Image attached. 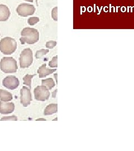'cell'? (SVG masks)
<instances>
[{"label": "cell", "instance_id": "cell-1", "mask_svg": "<svg viewBox=\"0 0 134 151\" xmlns=\"http://www.w3.org/2000/svg\"><path fill=\"white\" fill-rule=\"evenodd\" d=\"M20 41L21 44H34L39 40V32L38 30L32 27H25L21 32Z\"/></svg>", "mask_w": 134, "mask_h": 151}, {"label": "cell", "instance_id": "cell-2", "mask_svg": "<svg viewBox=\"0 0 134 151\" xmlns=\"http://www.w3.org/2000/svg\"><path fill=\"white\" fill-rule=\"evenodd\" d=\"M17 48V42L14 38L5 37L0 41V51L5 55L14 53Z\"/></svg>", "mask_w": 134, "mask_h": 151}, {"label": "cell", "instance_id": "cell-3", "mask_svg": "<svg viewBox=\"0 0 134 151\" xmlns=\"http://www.w3.org/2000/svg\"><path fill=\"white\" fill-rule=\"evenodd\" d=\"M17 68V62L12 57H4L1 60L0 69L4 73H16Z\"/></svg>", "mask_w": 134, "mask_h": 151}, {"label": "cell", "instance_id": "cell-4", "mask_svg": "<svg viewBox=\"0 0 134 151\" xmlns=\"http://www.w3.org/2000/svg\"><path fill=\"white\" fill-rule=\"evenodd\" d=\"M19 61L20 65L21 68H25L30 67L33 62L32 50L30 48L24 49L20 54Z\"/></svg>", "mask_w": 134, "mask_h": 151}, {"label": "cell", "instance_id": "cell-5", "mask_svg": "<svg viewBox=\"0 0 134 151\" xmlns=\"http://www.w3.org/2000/svg\"><path fill=\"white\" fill-rule=\"evenodd\" d=\"M34 92L35 100L41 101L48 100L50 95L48 88L44 85L38 86L35 88Z\"/></svg>", "mask_w": 134, "mask_h": 151}, {"label": "cell", "instance_id": "cell-6", "mask_svg": "<svg viewBox=\"0 0 134 151\" xmlns=\"http://www.w3.org/2000/svg\"><path fill=\"white\" fill-rule=\"evenodd\" d=\"M35 11L34 6L29 4H21L16 8V12L19 16L27 17L32 15Z\"/></svg>", "mask_w": 134, "mask_h": 151}, {"label": "cell", "instance_id": "cell-7", "mask_svg": "<svg viewBox=\"0 0 134 151\" xmlns=\"http://www.w3.org/2000/svg\"><path fill=\"white\" fill-rule=\"evenodd\" d=\"M32 100L30 88L23 86L20 90V103L24 107L29 106Z\"/></svg>", "mask_w": 134, "mask_h": 151}, {"label": "cell", "instance_id": "cell-8", "mask_svg": "<svg viewBox=\"0 0 134 151\" xmlns=\"http://www.w3.org/2000/svg\"><path fill=\"white\" fill-rule=\"evenodd\" d=\"M2 85L9 90H15L20 85L19 80L14 76H9L5 77L2 81Z\"/></svg>", "mask_w": 134, "mask_h": 151}, {"label": "cell", "instance_id": "cell-9", "mask_svg": "<svg viewBox=\"0 0 134 151\" xmlns=\"http://www.w3.org/2000/svg\"><path fill=\"white\" fill-rule=\"evenodd\" d=\"M15 104L13 103H8L6 101H0V113L9 114L14 112L15 110Z\"/></svg>", "mask_w": 134, "mask_h": 151}, {"label": "cell", "instance_id": "cell-10", "mask_svg": "<svg viewBox=\"0 0 134 151\" xmlns=\"http://www.w3.org/2000/svg\"><path fill=\"white\" fill-rule=\"evenodd\" d=\"M57 70V68L49 69L47 68V64H43L38 70V73L39 75V78H43L47 76L52 74L54 72Z\"/></svg>", "mask_w": 134, "mask_h": 151}, {"label": "cell", "instance_id": "cell-11", "mask_svg": "<svg viewBox=\"0 0 134 151\" xmlns=\"http://www.w3.org/2000/svg\"><path fill=\"white\" fill-rule=\"evenodd\" d=\"M10 16V11L9 7L5 5H0V22L8 20Z\"/></svg>", "mask_w": 134, "mask_h": 151}, {"label": "cell", "instance_id": "cell-12", "mask_svg": "<svg viewBox=\"0 0 134 151\" xmlns=\"http://www.w3.org/2000/svg\"><path fill=\"white\" fill-rule=\"evenodd\" d=\"M58 112V105L57 104H51L48 105L44 110V115H49Z\"/></svg>", "mask_w": 134, "mask_h": 151}, {"label": "cell", "instance_id": "cell-13", "mask_svg": "<svg viewBox=\"0 0 134 151\" xmlns=\"http://www.w3.org/2000/svg\"><path fill=\"white\" fill-rule=\"evenodd\" d=\"M12 95L10 92L4 90H0V100L2 101L8 102L12 100Z\"/></svg>", "mask_w": 134, "mask_h": 151}, {"label": "cell", "instance_id": "cell-14", "mask_svg": "<svg viewBox=\"0 0 134 151\" xmlns=\"http://www.w3.org/2000/svg\"><path fill=\"white\" fill-rule=\"evenodd\" d=\"M42 85L47 87L49 90H51L55 85L53 79L52 78H49L45 80H43L42 81Z\"/></svg>", "mask_w": 134, "mask_h": 151}, {"label": "cell", "instance_id": "cell-15", "mask_svg": "<svg viewBox=\"0 0 134 151\" xmlns=\"http://www.w3.org/2000/svg\"><path fill=\"white\" fill-rule=\"evenodd\" d=\"M37 76V74L34 75H28L27 74L23 77V81H24V85H26L27 86L30 87V88H32V80L33 77Z\"/></svg>", "mask_w": 134, "mask_h": 151}, {"label": "cell", "instance_id": "cell-16", "mask_svg": "<svg viewBox=\"0 0 134 151\" xmlns=\"http://www.w3.org/2000/svg\"><path fill=\"white\" fill-rule=\"evenodd\" d=\"M49 52V49H44L38 50L35 53V57L37 59H40L44 55L47 54Z\"/></svg>", "mask_w": 134, "mask_h": 151}, {"label": "cell", "instance_id": "cell-17", "mask_svg": "<svg viewBox=\"0 0 134 151\" xmlns=\"http://www.w3.org/2000/svg\"><path fill=\"white\" fill-rule=\"evenodd\" d=\"M49 66L51 68H55L58 67V56L57 55H56L55 57H54L52 58V60L49 62Z\"/></svg>", "mask_w": 134, "mask_h": 151}, {"label": "cell", "instance_id": "cell-18", "mask_svg": "<svg viewBox=\"0 0 134 151\" xmlns=\"http://www.w3.org/2000/svg\"><path fill=\"white\" fill-rule=\"evenodd\" d=\"M39 20H40L39 18L38 17H30L28 19L27 22L30 25L32 26V25H34L36 24H37L38 22H39Z\"/></svg>", "mask_w": 134, "mask_h": 151}, {"label": "cell", "instance_id": "cell-19", "mask_svg": "<svg viewBox=\"0 0 134 151\" xmlns=\"http://www.w3.org/2000/svg\"><path fill=\"white\" fill-rule=\"evenodd\" d=\"M52 17L54 21H58V7H55L52 11Z\"/></svg>", "mask_w": 134, "mask_h": 151}, {"label": "cell", "instance_id": "cell-20", "mask_svg": "<svg viewBox=\"0 0 134 151\" xmlns=\"http://www.w3.org/2000/svg\"><path fill=\"white\" fill-rule=\"evenodd\" d=\"M17 120V116L15 115H12L10 116H5L0 119V121H6V120H12V121H16Z\"/></svg>", "mask_w": 134, "mask_h": 151}, {"label": "cell", "instance_id": "cell-21", "mask_svg": "<svg viewBox=\"0 0 134 151\" xmlns=\"http://www.w3.org/2000/svg\"><path fill=\"white\" fill-rule=\"evenodd\" d=\"M57 45V42L53 41H50L46 43V47L48 49H53Z\"/></svg>", "mask_w": 134, "mask_h": 151}, {"label": "cell", "instance_id": "cell-22", "mask_svg": "<svg viewBox=\"0 0 134 151\" xmlns=\"http://www.w3.org/2000/svg\"><path fill=\"white\" fill-rule=\"evenodd\" d=\"M57 92V89H56L54 91L52 92V97H53V98H55V97H56Z\"/></svg>", "mask_w": 134, "mask_h": 151}, {"label": "cell", "instance_id": "cell-23", "mask_svg": "<svg viewBox=\"0 0 134 151\" xmlns=\"http://www.w3.org/2000/svg\"><path fill=\"white\" fill-rule=\"evenodd\" d=\"M57 75H58V74H57V73H55V74H54V77H55V81H56V83H57V84L58 83V80H57Z\"/></svg>", "mask_w": 134, "mask_h": 151}, {"label": "cell", "instance_id": "cell-24", "mask_svg": "<svg viewBox=\"0 0 134 151\" xmlns=\"http://www.w3.org/2000/svg\"><path fill=\"white\" fill-rule=\"evenodd\" d=\"M39 120H43V121H45L46 119H44V118H39V119H37L36 121H39Z\"/></svg>", "mask_w": 134, "mask_h": 151}, {"label": "cell", "instance_id": "cell-25", "mask_svg": "<svg viewBox=\"0 0 134 151\" xmlns=\"http://www.w3.org/2000/svg\"><path fill=\"white\" fill-rule=\"evenodd\" d=\"M24 1H27L30 2H33V0H24Z\"/></svg>", "mask_w": 134, "mask_h": 151}, {"label": "cell", "instance_id": "cell-26", "mask_svg": "<svg viewBox=\"0 0 134 151\" xmlns=\"http://www.w3.org/2000/svg\"><path fill=\"white\" fill-rule=\"evenodd\" d=\"M38 1H39V0H35V1H36V5H37V6H38Z\"/></svg>", "mask_w": 134, "mask_h": 151}, {"label": "cell", "instance_id": "cell-27", "mask_svg": "<svg viewBox=\"0 0 134 151\" xmlns=\"http://www.w3.org/2000/svg\"><path fill=\"white\" fill-rule=\"evenodd\" d=\"M57 120H58V118H56L55 119H53V121H54V120H56V121H57Z\"/></svg>", "mask_w": 134, "mask_h": 151}]
</instances>
